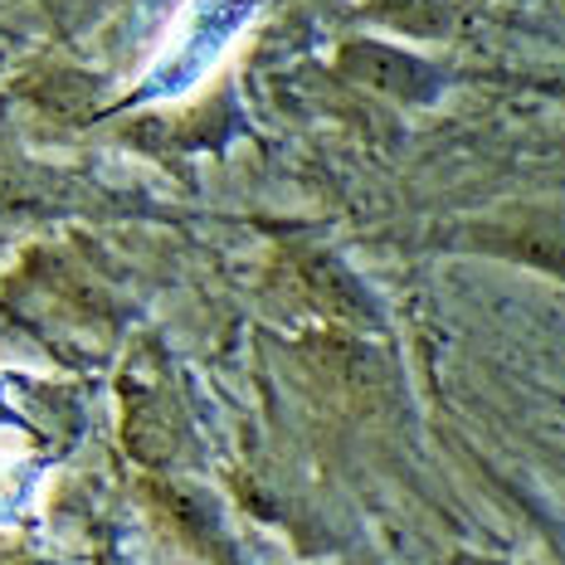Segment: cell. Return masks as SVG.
Returning <instances> with one entry per match:
<instances>
[{
  "label": "cell",
  "instance_id": "6da1fadb",
  "mask_svg": "<svg viewBox=\"0 0 565 565\" xmlns=\"http://www.w3.org/2000/svg\"><path fill=\"white\" fill-rule=\"evenodd\" d=\"M244 10L249 6H239V0H205V6L191 15V40H185L175 54H167V64L157 68V88L175 93V88L191 84L195 74H205V64L225 50V40L244 25Z\"/></svg>",
  "mask_w": 565,
  "mask_h": 565
},
{
  "label": "cell",
  "instance_id": "7a4b0ae2",
  "mask_svg": "<svg viewBox=\"0 0 565 565\" xmlns=\"http://www.w3.org/2000/svg\"><path fill=\"white\" fill-rule=\"evenodd\" d=\"M351 68H361V74L381 88L409 93V98H424V93H429V74H424L415 58H399L391 50H351Z\"/></svg>",
  "mask_w": 565,
  "mask_h": 565
}]
</instances>
